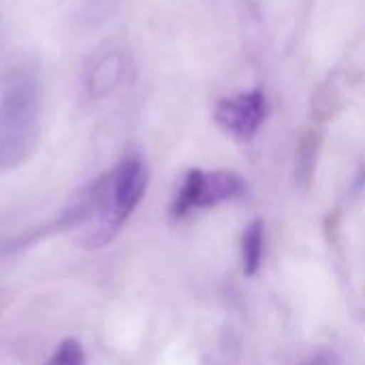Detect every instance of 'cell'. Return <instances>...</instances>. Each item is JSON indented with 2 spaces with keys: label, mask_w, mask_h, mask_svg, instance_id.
Listing matches in <instances>:
<instances>
[{
  "label": "cell",
  "mask_w": 365,
  "mask_h": 365,
  "mask_svg": "<svg viewBox=\"0 0 365 365\" xmlns=\"http://www.w3.org/2000/svg\"><path fill=\"white\" fill-rule=\"evenodd\" d=\"M126 71V60L124 53L118 49H107L98 53L94 60H90L88 71H86V90L92 98L107 96L113 92Z\"/></svg>",
  "instance_id": "5"
},
{
  "label": "cell",
  "mask_w": 365,
  "mask_h": 365,
  "mask_svg": "<svg viewBox=\"0 0 365 365\" xmlns=\"http://www.w3.org/2000/svg\"><path fill=\"white\" fill-rule=\"evenodd\" d=\"M299 365H342V364H340V359H338L334 353H329V351H319V353H314L312 357H308L306 361H302Z\"/></svg>",
  "instance_id": "8"
},
{
  "label": "cell",
  "mask_w": 365,
  "mask_h": 365,
  "mask_svg": "<svg viewBox=\"0 0 365 365\" xmlns=\"http://www.w3.org/2000/svg\"><path fill=\"white\" fill-rule=\"evenodd\" d=\"M45 365H86V353L83 346L73 340L66 338L58 344V349L53 351V355L45 361Z\"/></svg>",
  "instance_id": "7"
},
{
  "label": "cell",
  "mask_w": 365,
  "mask_h": 365,
  "mask_svg": "<svg viewBox=\"0 0 365 365\" xmlns=\"http://www.w3.org/2000/svg\"><path fill=\"white\" fill-rule=\"evenodd\" d=\"M246 192V182L233 171L192 169L184 175L182 186L171 203L173 218H186L197 210H210L225 201H233Z\"/></svg>",
  "instance_id": "3"
},
{
  "label": "cell",
  "mask_w": 365,
  "mask_h": 365,
  "mask_svg": "<svg viewBox=\"0 0 365 365\" xmlns=\"http://www.w3.org/2000/svg\"><path fill=\"white\" fill-rule=\"evenodd\" d=\"M265 259V222L261 218L252 220L242 235V265L244 276L255 278Z\"/></svg>",
  "instance_id": "6"
},
{
  "label": "cell",
  "mask_w": 365,
  "mask_h": 365,
  "mask_svg": "<svg viewBox=\"0 0 365 365\" xmlns=\"http://www.w3.org/2000/svg\"><path fill=\"white\" fill-rule=\"evenodd\" d=\"M265 113H267L265 94L255 90V92H242L237 96L218 101L214 109V120L233 139L250 141L261 128Z\"/></svg>",
  "instance_id": "4"
},
{
  "label": "cell",
  "mask_w": 365,
  "mask_h": 365,
  "mask_svg": "<svg viewBox=\"0 0 365 365\" xmlns=\"http://www.w3.org/2000/svg\"><path fill=\"white\" fill-rule=\"evenodd\" d=\"M148 182L150 173L139 156L122 158L113 171L96 180L98 205L92 218V229L86 237L90 248H103L120 233V229L143 201Z\"/></svg>",
  "instance_id": "2"
},
{
  "label": "cell",
  "mask_w": 365,
  "mask_h": 365,
  "mask_svg": "<svg viewBox=\"0 0 365 365\" xmlns=\"http://www.w3.org/2000/svg\"><path fill=\"white\" fill-rule=\"evenodd\" d=\"M43 111V79L28 58L13 60L0 77V169L24 163L34 150Z\"/></svg>",
  "instance_id": "1"
}]
</instances>
